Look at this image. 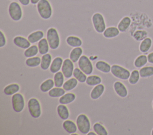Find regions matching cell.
I'll return each instance as SVG.
<instances>
[{
    "instance_id": "6da1fadb",
    "label": "cell",
    "mask_w": 153,
    "mask_h": 135,
    "mask_svg": "<svg viewBox=\"0 0 153 135\" xmlns=\"http://www.w3.org/2000/svg\"><path fill=\"white\" fill-rule=\"evenodd\" d=\"M36 10L43 20H48L52 17L53 7L48 0H40L36 4Z\"/></svg>"
},
{
    "instance_id": "7a4b0ae2",
    "label": "cell",
    "mask_w": 153,
    "mask_h": 135,
    "mask_svg": "<svg viewBox=\"0 0 153 135\" xmlns=\"http://www.w3.org/2000/svg\"><path fill=\"white\" fill-rule=\"evenodd\" d=\"M46 38L50 49L56 50L59 47L60 43V35L58 30L55 27H51L48 29L46 32Z\"/></svg>"
},
{
    "instance_id": "3957f363",
    "label": "cell",
    "mask_w": 153,
    "mask_h": 135,
    "mask_svg": "<svg viewBox=\"0 0 153 135\" xmlns=\"http://www.w3.org/2000/svg\"><path fill=\"white\" fill-rule=\"evenodd\" d=\"M8 12L10 17L14 21L21 20L23 17V12L20 4L13 1L11 2L8 7Z\"/></svg>"
},
{
    "instance_id": "277c9868",
    "label": "cell",
    "mask_w": 153,
    "mask_h": 135,
    "mask_svg": "<svg viewBox=\"0 0 153 135\" xmlns=\"http://www.w3.org/2000/svg\"><path fill=\"white\" fill-rule=\"evenodd\" d=\"M78 130L82 134H87L91 129V123L88 117L84 114H80L76 119Z\"/></svg>"
},
{
    "instance_id": "5b68a950",
    "label": "cell",
    "mask_w": 153,
    "mask_h": 135,
    "mask_svg": "<svg viewBox=\"0 0 153 135\" xmlns=\"http://www.w3.org/2000/svg\"><path fill=\"white\" fill-rule=\"evenodd\" d=\"M91 22L94 30L98 33H103L106 28L105 19L100 12H97L93 14Z\"/></svg>"
},
{
    "instance_id": "8992f818",
    "label": "cell",
    "mask_w": 153,
    "mask_h": 135,
    "mask_svg": "<svg viewBox=\"0 0 153 135\" xmlns=\"http://www.w3.org/2000/svg\"><path fill=\"white\" fill-rule=\"evenodd\" d=\"M28 111L32 117L38 118L41 115V106L39 101L35 98H30L27 102Z\"/></svg>"
},
{
    "instance_id": "52a82bcc",
    "label": "cell",
    "mask_w": 153,
    "mask_h": 135,
    "mask_svg": "<svg viewBox=\"0 0 153 135\" xmlns=\"http://www.w3.org/2000/svg\"><path fill=\"white\" fill-rule=\"evenodd\" d=\"M111 73L115 77L123 80H128L131 73L128 69L117 64L111 66Z\"/></svg>"
},
{
    "instance_id": "ba28073f",
    "label": "cell",
    "mask_w": 153,
    "mask_h": 135,
    "mask_svg": "<svg viewBox=\"0 0 153 135\" xmlns=\"http://www.w3.org/2000/svg\"><path fill=\"white\" fill-rule=\"evenodd\" d=\"M12 107L14 112L20 113L23 111L25 106L24 96L20 93L14 94L11 97Z\"/></svg>"
},
{
    "instance_id": "9c48e42d",
    "label": "cell",
    "mask_w": 153,
    "mask_h": 135,
    "mask_svg": "<svg viewBox=\"0 0 153 135\" xmlns=\"http://www.w3.org/2000/svg\"><path fill=\"white\" fill-rule=\"evenodd\" d=\"M79 68L86 75H90L93 71V66L90 59L86 55H82L78 61Z\"/></svg>"
},
{
    "instance_id": "30bf717a",
    "label": "cell",
    "mask_w": 153,
    "mask_h": 135,
    "mask_svg": "<svg viewBox=\"0 0 153 135\" xmlns=\"http://www.w3.org/2000/svg\"><path fill=\"white\" fill-rule=\"evenodd\" d=\"M61 70L65 78L69 79L72 77V76H73L74 65V62L71 60L70 58H66L63 60Z\"/></svg>"
},
{
    "instance_id": "8fae6325",
    "label": "cell",
    "mask_w": 153,
    "mask_h": 135,
    "mask_svg": "<svg viewBox=\"0 0 153 135\" xmlns=\"http://www.w3.org/2000/svg\"><path fill=\"white\" fill-rule=\"evenodd\" d=\"M113 87L116 94L120 98H124L128 95V90L122 82L120 81H115Z\"/></svg>"
},
{
    "instance_id": "7c38bea8",
    "label": "cell",
    "mask_w": 153,
    "mask_h": 135,
    "mask_svg": "<svg viewBox=\"0 0 153 135\" xmlns=\"http://www.w3.org/2000/svg\"><path fill=\"white\" fill-rule=\"evenodd\" d=\"M13 43L17 47L26 49L30 46L31 43L29 42L27 38H26L22 36H16L13 38Z\"/></svg>"
},
{
    "instance_id": "4fadbf2b",
    "label": "cell",
    "mask_w": 153,
    "mask_h": 135,
    "mask_svg": "<svg viewBox=\"0 0 153 135\" xmlns=\"http://www.w3.org/2000/svg\"><path fill=\"white\" fill-rule=\"evenodd\" d=\"M105 86L103 84H99L92 89L90 92V98L93 100H97L100 98L105 92Z\"/></svg>"
},
{
    "instance_id": "5bb4252c",
    "label": "cell",
    "mask_w": 153,
    "mask_h": 135,
    "mask_svg": "<svg viewBox=\"0 0 153 135\" xmlns=\"http://www.w3.org/2000/svg\"><path fill=\"white\" fill-rule=\"evenodd\" d=\"M131 23V20L130 17L125 16L123 17L118 22L117 27L121 33H124L127 31Z\"/></svg>"
},
{
    "instance_id": "9a60e30c",
    "label": "cell",
    "mask_w": 153,
    "mask_h": 135,
    "mask_svg": "<svg viewBox=\"0 0 153 135\" xmlns=\"http://www.w3.org/2000/svg\"><path fill=\"white\" fill-rule=\"evenodd\" d=\"M120 33V31L117 27L110 26L106 27L103 32V36L106 39H112L117 37Z\"/></svg>"
},
{
    "instance_id": "2e32d148",
    "label": "cell",
    "mask_w": 153,
    "mask_h": 135,
    "mask_svg": "<svg viewBox=\"0 0 153 135\" xmlns=\"http://www.w3.org/2000/svg\"><path fill=\"white\" fill-rule=\"evenodd\" d=\"M62 127L68 133L71 134L75 133L78 129L76 124L69 120H65L62 124Z\"/></svg>"
},
{
    "instance_id": "e0dca14e",
    "label": "cell",
    "mask_w": 153,
    "mask_h": 135,
    "mask_svg": "<svg viewBox=\"0 0 153 135\" xmlns=\"http://www.w3.org/2000/svg\"><path fill=\"white\" fill-rule=\"evenodd\" d=\"M63 62V60L62 57L57 56L54 58L52 61L51 65L50 67V71L52 73H56L60 69H62V64Z\"/></svg>"
},
{
    "instance_id": "ac0fdd59",
    "label": "cell",
    "mask_w": 153,
    "mask_h": 135,
    "mask_svg": "<svg viewBox=\"0 0 153 135\" xmlns=\"http://www.w3.org/2000/svg\"><path fill=\"white\" fill-rule=\"evenodd\" d=\"M66 42L67 45L72 48L80 47L82 45V40L81 39L76 36L71 35L66 37Z\"/></svg>"
},
{
    "instance_id": "d6986e66",
    "label": "cell",
    "mask_w": 153,
    "mask_h": 135,
    "mask_svg": "<svg viewBox=\"0 0 153 135\" xmlns=\"http://www.w3.org/2000/svg\"><path fill=\"white\" fill-rule=\"evenodd\" d=\"M152 45V39L149 37H147L140 42L139 46V51L143 54L146 53L150 50Z\"/></svg>"
},
{
    "instance_id": "ffe728a7",
    "label": "cell",
    "mask_w": 153,
    "mask_h": 135,
    "mask_svg": "<svg viewBox=\"0 0 153 135\" xmlns=\"http://www.w3.org/2000/svg\"><path fill=\"white\" fill-rule=\"evenodd\" d=\"M44 33L43 32V31L38 30L30 33L27 36V38L31 43H35L36 42H38L42 38H44Z\"/></svg>"
},
{
    "instance_id": "44dd1931",
    "label": "cell",
    "mask_w": 153,
    "mask_h": 135,
    "mask_svg": "<svg viewBox=\"0 0 153 135\" xmlns=\"http://www.w3.org/2000/svg\"><path fill=\"white\" fill-rule=\"evenodd\" d=\"M82 53L83 50L81 47L74 48L69 53V58L74 63H75L78 61Z\"/></svg>"
},
{
    "instance_id": "7402d4cb",
    "label": "cell",
    "mask_w": 153,
    "mask_h": 135,
    "mask_svg": "<svg viewBox=\"0 0 153 135\" xmlns=\"http://www.w3.org/2000/svg\"><path fill=\"white\" fill-rule=\"evenodd\" d=\"M57 112L59 117L63 120H68L69 117V111L68 107L64 104H60L57 107Z\"/></svg>"
},
{
    "instance_id": "603a6c76",
    "label": "cell",
    "mask_w": 153,
    "mask_h": 135,
    "mask_svg": "<svg viewBox=\"0 0 153 135\" xmlns=\"http://www.w3.org/2000/svg\"><path fill=\"white\" fill-rule=\"evenodd\" d=\"M52 62V56L50 54L47 53L44 54L41 57V61L40 64L41 68L42 70H48Z\"/></svg>"
},
{
    "instance_id": "cb8c5ba5",
    "label": "cell",
    "mask_w": 153,
    "mask_h": 135,
    "mask_svg": "<svg viewBox=\"0 0 153 135\" xmlns=\"http://www.w3.org/2000/svg\"><path fill=\"white\" fill-rule=\"evenodd\" d=\"M75 99H76L75 94L72 92H69V93H65L63 96H62L59 98V102L61 104L68 105L73 102Z\"/></svg>"
},
{
    "instance_id": "d4e9b609",
    "label": "cell",
    "mask_w": 153,
    "mask_h": 135,
    "mask_svg": "<svg viewBox=\"0 0 153 135\" xmlns=\"http://www.w3.org/2000/svg\"><path fill=\"white\" fill-rule=\"evenodd\" d=\"M38 47L39 50V53L41 55H43L44 54H47L50 48L47 38L44 37L41 40H40L38 43Z\"/></svg>"
},
{
    "instance_id": "484cf974",
    "label": "cell",
    "mask_w": 153,
    "mask_h": 135,
    "mask_svg": "<svg viewBox=\"0 0 153 135\" xmlns=\"http://www.w3.org/2000/svg\"><path fill=\"white\" fill-rule=\"evenodd\" d=\"M20 90V86L17 83H11L6 86L4 88V93L5 95L11 96L18 93Z\"/></svg>"
},
{
    "instance_id": "4316f807",
    "label": "cell",
    "mask_w": 153,
    "mask_h": 135,
    "mask_svg": "<svg viewBox=\"0 0 153 135\" xmlns=\"http://www.w3.org/2000/svg\"><path fill=\"white\" fill-rule=\"evenodd\" d=\"M96 69L103 73H109L111 72V66L104 61H98L95 64Z\"/></svg>"
},
{
    "instance_id": "83f0119b",
    "label": "cell",
    "mask_w": 153,
    "mask_h": 135,
    "mask_svg": "<svg viewBox=\"0 0 153 135\" xmlns=\"http://www.w3.org/2000/svg\"><path fill=\"white\" fill-rule=\"evenodd\" d=\"M54 80L51 79H46L40 84L39 89L42 92H48L54 86Z\"/></svg>"
},
{
    "instance_id": "f1b7e54d",
    "label": "cell",
    "mask_w": 153,
    "mask_h": 135,
    "mask_svg": "<svg viewBox=\"0 0 153 135\" xmlns=\"http://www.w3.org/2000/svg\"><path fill=\"white\" fill-rule=\"evenodd\" d=\"M148 62L147 55L144 54H141L137 56L134 61V65L137 68H140Z\"/></svg>"
},
{
    "instance_id": "f546056e",
    "label": "cell",
    "mask_w": 153,
    "mask_h": 135,
    "mask_svg": "<svg viewBox=\"0 0 153 135\" xmlns=\"http://www.w3.org/2000/svg\"><path fill=\"white\" fill-rule=\"evenodd\" d=\"M78 81L75 77L69 78L67 81L64 82L62 87L66 91H71L77 86Z\"/></svg>"
},
{
    "instance_id": "4dcf8cb0",
    "label": "cell",
    "mask_w": 153,
    "mask_h": 135,
    "mask_svg": "<svg viewBox=\"0 0 153 135\" xmlns=\"http://www.w3.org/2000/svg\"><path fill=\"white\" fill-rule=\"evenodd\" d=\"M139 71L141 78H149L153 76V66H144Z\"/></svg>"
},
{
    "instance_id": "1f68e13d",
    "label": "cell",
    "mask_w": 153,
    "mask_h": 135,
    "mask_svg": "<svg viewBox=\"0 0 153 135\" xmlns=\"http://www.w3.org/2000/svg\"><path fill=\"white\" fill-rule=\"evenodd\" d=\"M86 84L90 86H95L102 83V79L97 75H90L87 77Z\"/></svg>"
},
{
    "instance_id": "d6a6232c",
    "label": "cell",
    "mask_w": 153,
    "mask_h": 135,
    "mask_svg": "<svg viewBox=\"0 0 153 135\" xmlns=\"http://www.w3.org/2000/svg\"><path fill=\"white\" fill-rule=\"evenodd\" d=\"M73 76L80 83H85L87 79V76L86 74L81 71L79 68H74V72H73Z\"/></svg>"
},
{
    "instance_id": "836d02e7",
    "label": "cell",
    "mask_w": 153,
    "mask_h": 135,
    "mask_svg": "<svg viewBox=\"0 0 153 135\" xmlns=\"http://www.w3.org/2000/svg\"><path fill=\"white\" fill-rule=\"evenodd\" d=\"M65 90L62 87H55L51 89L48 92V94L49 96L51 98H60L65 93Z\"/></svg>"
},
{
    "instance_id": "e575fe53",
    "label": "cell",
    "mask_w": 153,
    "mask_h": 135,
    "mask_svg": "<svg viewBox=\"0 0 153 135\" xmlns=\"http://www.w3.org/2000/svg\"><path fill=\"white\" fill-rule=\"evenodd\" d=\"M64 75L62 71H58L54 73L53 80L54 82L55 87H61L64 83Z\"/></svg>"
},
{
    "instance_id": "d590c367",
    "label": "cell",
    "mask_w": 153,
    "mask_h": 135,
    "mask_svg": "<svg viewBox=\"0 0 153 135\" xmlns=\"http://www.w3.org/2000/svg\"><path fill=\"white\" fill-rule=\"evenodd\" d=\"M147 37H148V33L145 30H137L133 34V39L138 42H141Z\"/></svg>"
},
{
    "instance_id": "8d00e7d4",
    "label": "cell",
    "mask_w": 153,
    "mask_h": 135,
    "mask_svg": "<svg viewBox=\"0 0 153 135\" xmlns=\"http://www.w3.org/2000/svg\"><path fill=\"white\" fill-rule=\"evenodd\" d=\"M39 52L38 47L35 45H31L24 51V55L27 58L33 57L36 56Z\"/></svg>"
},
{
    "instance_id": "74e56055",
    "label": "cell",
    "mask_w": 153,
    "mask_h": 135,
    "mask_svg": "<svg viewBox=\"0 0 153 135\" xmlns=\"http://www.w3.org/2000/svg\"><path fill=\"white\" fill-rule=\"evenodd\" d=\"M41 61V58L39 56H33L27 58L26 59L25 63L27 66L29 67H36L40 65Z\"/></svg>"
},
{
    "instance_id": "f35d334b",
    "label": "cell",
    "mask_w": 153,
    "mask_h": 135,
    "mask_svg": "<svg viewBox=\"0 0 153 135\" xmlns=\"http://www.w3.org/2000/svg\"><path fill=\"white\" fill-rule=\"evenodd\" d=\"M140 77V76L139 71L137 70H133L131 72L129 79H128V83L131 85L136 84L139 81Z\"/></svg>"
},
{
    "instance_id": "ab89813d",
    "label": "cell",
    "mask_w": 153,
    "mask_h": 135,
    "mask_svg": "<svg viewBox=\"0 0 153 135\" xmlns=\"http://www.w3.org/2000/svg\"><path fill=\"white\" fill-rule=\"evenodd\" d=\"M93 130L97 135H108V133L105 127L100 123H96L93 126Z\"/></svg>"
},
{
    "instance_id": "60d3db41",
    "label": "cell",
    "mask_w": 153,
    "mask_h": 135,
    "mask_svg": "<svg viewBox=\"0 0 153 135\" xmlns=\"http://www.w3.org/2000/svg\"><path fill=\"white\" fill-rule=\"evenodd\" d=\"M7 44V39L2 30H0V47L2 48Z\"/></svg>"
},
{
    "instance_id": "b9f144b4",
    "label": "cell",
    "mask_w": 153,
    "mask_h": 135,
    "mask_svg": "<svg viewBox=\"0 0 153 135\" xmlns=\"http://www.w3.org/2000/svg\"><path fill=\"white\" fill-rule=\"evenodd\" d=\"M147 58H148V62L151 64H153V51L149 53L147 55Z\"/></svg>"
},
{
    "instance_id": "7bdbcfd3",
    "label": "cell",
    "mask_w": 153,
    "mask_h": 135,
    "mask_svg": "<svg viewBox=\"0 0 153 135\" xmlns=\"http://www.w3.org/2000/svg\"><path fill=\"white\" fill-rule=\"evenodd\" d=\"M19 3L23 6H27L30 4V0H18Z\"/></svg>"
},
{
    "instance_id": "ee69618b",
    "label": "cell",
    "mask_w": 153,
    "mask_h": 135,
    "mask_svg": "<svg viewBox=\"0 0 153 135\" xmlns=\"http://www.w3.org/2000/svg\"><path fill=\"white\" fill-rule=\"evenodd\" d=\"M40 0H30V4L32 5H36Z\"/></svg>"
},
{
    "instance_id": "f6af8a7d",
    "label": "cell",
    "mask_w": 153,
    "mask_h": 135,
    "mask_svg": "<svg viewBox=\"0 0 153 135\" xmlns=\"http://www.w3.org/2000/svg\"><path fill=\"white\" fill-rule=\"evenodd\" d=\"M87 134H88V135H96L97 134H96V132L94 131H89Z\"/></svg>"
},
{
    "instance_id": "bcb514c9",
    "label": "cell",
    "mask_w": 153,
    "mask_h": 135,
    "mask_svg": "<svg viewBox=\"0 0 153 135\" xmlns=\"http://www.w3.org/2000/svg\"><path fill=\"white\" fill-rule=\"evenodd\" d=\"M151 135H153V128L152 129V130H151Z\"/></svg>"
},
{
    "instance_id": "7dc6e473",
    "label": "cell",
    "mask_w": 153,
    "mask_h": 135,
    "mask_svg": "<svg viewBox=\"0 0 153 135\" xmlns=\"http://www.w3.org/2000/svg\"><path fill=\"white\" fill-rule=\"evenodd\" d=\"M152 108H153V101L152 102Z\"/></svg>"
},
{
    "instance_id": "c3c4849f",
    "label": "cell",
    "mask_w": 153,
    "mask_h": 135,
    "mask_svg": "<svg viewBox=\"0 0 153 135\" xmlns=\"http://www.w3.org/2000/svg\"><path fill=\"white\" fill-rule=\"evenodd\" d=\"M10 1H14V0H10Z\"/></svg>"
}]
</instances>
